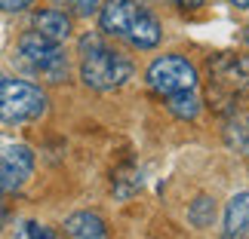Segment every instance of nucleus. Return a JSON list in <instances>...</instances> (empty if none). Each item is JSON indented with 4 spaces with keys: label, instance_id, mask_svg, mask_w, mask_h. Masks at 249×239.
<instances>
[{
    "label": "nucleus",
    "instance_id": "obj_1",
    "mask_svg": "<svg viewBox=\"0 0 249 239\" xmlns=\"http://www.w3.org/2000/svg\"><path fill=\"white\" fill-rule=\"evenodd\" d=\"M99 28L111 37H123L136 49H154L160 43V22L136 0H105L99 9Z\"/></svg>",
    "mask_w": 249,
    "mask_h": 239
},
{
    "label": "nucleus",
    "instance_id": "obj_2",
    "mask_svg": "<svg viewBox=\"0 0 249 239\" xmlns=\"http://www.w3.org/2000/svg\"><path fill=\"white\" fill-rule=\"evenodd\" d=\"M132 77V62L123 52L105 46L95 34H86L80 40V80L95 92L120 89Z\"/></svg>",
    "mask_w": 249,
    "mask_h": 239
},
{
    "label": "nucleus",
    "instance_id": "obj_3",
    "mask_svg": "<svg viewBox=\"0 0 249 239\" xmlns=\"http://www.w3.org/2000/svg\"><path fill=\"white\" fill-rule=\"evenodd\" d=\"M46 111V92L37 83L3 77L0 74V123L3 126H22Z\"/></svg>",
    "mask_w": 249,
    "mask_h": 239
},
{
    "label": "nucleus",
    "instance_id": "obj_4",
    "mask_svg": "<svg viewBox=\"0 0 249 239\" xmlns=\"http://www.w3.org/2000/svg\"><path fill=\"white\" fill-rule=\"evenodd\" d=\"M16 55H18V64L28 68L34 77H43L50 83H62L68 77V59H65V52H62V43L46 40V37L37 34V31H28V34L18 37Z\"/></svg>",
    "mask_w": 249,
    "mask_h": 239
},
{
    "label": "nucleus",
    "instance_id": "obj_5",
    "mask_svg": "<svg viewBox=\"0 0 249 239\" xmlns=\"http://www.w3.org/2000/svg\"><path fill=\"white\" fill-rule=\"evenodd\" d=\"M209 74V101H215L218 108L231 104L234 95L249 89V59L234 52H218L206 64Z\"/></svg>",
    "mask_w": 249,
    "mask_h": 239
},
{
    "label": "nucleus",
    "instance_id": "obj_6",
    "mask_svg": "<svg viewBox=\"0 0 249 239\" xmlns=\"http://www.w3.org/2000/svg\"><path fill=\"white\" fill-rule=\"evenodd\" d=\"M145 80H148V86L157 95H163V98H166V95L194 89L200 77H197V68L188 59H181V55H160V59L151 62Z\"/></svg>",
    "mask_w": 249,
    "mask_h": 239
},
{
    "label": "nucleus",
    "instance_id": "obj_7",
    "mask_svg": "<svg viewBox=\"0 0 249 239\" xmlns=\"http://www.w3.org/2000/svg\"><path fill=\"white\" fill-rule=\"evenodd\" d=\"M34 175V150L28 144H6L0 150V193H16Z\"/></svg>",
    "mask_w": 249,
    "mask_h": 239
},
{
    "label": "nucleus",
    "instance_id": "obj_8",
    "mask_svg": "<svg viewBox=\"0 0 249 239\" xmlns=\"http://www.w3.org/2000/svg\"><path fill=\"white\" fill-rule=\"evenodd\" d=\"M222 236L225 239H246L249 236V190L231 196V203H228V208H225Z\"/></svg>",
    "mask_w": 249,
    "mask_h": 239
},
{
    "label": "nucleus",
    "instance_id": "obj_9",
    "mask_svg": "<svg viewBox=\"0 0 249 239\" xmlns=\"http://www.w3.org/2000/svg\"><path fill=\"white\" fill-rule=\"evenodd\" d=\"M34 31L43 34L53 43H65L71 37V18L62 9H37L34 13Z\"/></svg>",
    "mask_w": 249,
    "mask_h": 239
},
{
    "label": "nucleus",
    "instance_id": "obj_10",
    "mask_svg": "<svg viewBox=\"0 0 249 239\" xmlns=\"http://www.w3.org/2000/svg\"><path fill=\"white\" fill-rule=\"evenodd\" d=\"M65 233L71 239H108V227L95 212H74L65 221Z\"/></svg>",
    "mask_w": 249,
    "mask_h": 239
},
{
    "label": "nucleus",
    "instance_id": "obj_11",
    "mask_svg": "<svg viewBox=\"0 0 249 239\" xmlns=\"http://www.w3.org/2000/svg\"><path fill=\"white\" fill-rule=\"evenodd\" d=\"M225 138L237 154L249 157V113H231V120L225 123Z\"/></svg>",
    "mask_w": 249,
    "mask_h": 239
},
{
    "label": "nucleus",
    "instance_id": "obj_12",
    "mask_svg": "<svg viewBox=\"0 0 249 239\" xmlns=\"http://www.w3.org/2000/svg\"><path fill=\"white\" fill-rule=\"evenodd\" d=\"M166 111L178 120H197L200 113V98L194 89H185V92H176V95H166Z\"/></svg>",
    "mask_w": 249,
    "mask_h": 239
},
{
    "label": "nucleus",
    "instance_id": "obj_13",
    "mask_svg": "<svg viewBox=\"0 0 249 239\" xmlns=\"http://www.w3.org/2000/svg\"><path fill=\"white\" fill-rule=\"evenodd\" d=\"M188 221H191V227H197V230L213 227V221H215V199L213 196H197L194 203L188 206Z\"/></svg>",
    "mask_w": 249,
    "mask_h": 239
},
{
    "label": "nucleus",
    "instance_id": "obj_14",
    "mask_svg": "<svg viewBox=\"0 0 249 239\" xmlns=\"http://www.w3.org/2000/svg\"><path fill=\"white\" fill-rule=\"evenodd\" d=\"M34 0H0V9L3 13H22V9H28Z\"/></svg>",
    "mask_w": 249,
    "mask_h": 239
},
{
    "label": "nucleus",
    "instance_id": "obj_15",
    "mask_svg": "<svg viewBox=\"0 0 249 239\" xmlns=\"http://www.w3.org/2000/svg\"><path fill=\"white\" fill-rule=\"evenodd\" d=\"M71 6L77 9V16H89V13H95V9H99V0H74Z\"/></svg>",
    "mask_w": 249,
    "mask_h": 239
},
{
    "label": "nucleus",
    "instance_id": "obj_16",
    "mask_svg": "<svg viewBox=\"0 0 249 239\" xmlns=\"http://www.w3.org/2000/svg\"><path fill=\"white\" fill-rule=\"evenodd\" d=\"M28 239H55V236L43 224H28Z\"/></svg>",
    "mask_w": 249,
    "mask_h": 239
},
{
    "label": "nucleus",
    "instance_id": "obj_17",
    "mask_svg": "<svg viewBox=\"0 0 249 239\" xmlns=\"http://www.w3.org/2000/svg\"><path fill=\"white\" fill-rule=\"evenodd\" d=\"M176 3L181 9H200V6H203V0H176Z\"/></svg>",
    "mask_w": 249,
    "mask_h": 239
},
{
    "label": "nucleus",
    "instance_id": "obj_18",
    "mask_svg": "<svg viewBox=\"0 0 249 239\" xmlns=\"http://www.w3.org/2000/svg\"><path fill=\"white\" fill-rule=\"evenodd\" d=\"M231 3H234V6H240V9H246V6H249V0H231Z\"/></svg>",
    "mask_w": 249,
    "mask_h": 239
},
{
    "label": "nucleus",
    "instance_id": "obj_19",
    "mask_svg": "<svg viewBox=\"0 0 249 239\" xmlns=\"http://www.w3.org/2000/svg\"><path fill=\"white\" fill-rule=\"evenodd\" d=\"M53 3H59V6H65V3H74V0H53Z\"/></svg>",
    "mask_w": 249,
    "mask_h": 239
},
{
    "label": "nucleus",
    "instance_id": "obj_20",
    "mask_svg": "<svg viewBox=\"0 0 249 239\" xmlns=\"http://www.w3.org/2000/svg\"><path fill=\"white\" fill-rule=\"evenodd\" d=\"M0 221H3V203H0Z\"/></svg>",
    "mask_w": 249,
    "mask_h": 239
},
{
    "label": "nucleus",
    "instance_id": "obj_21",
    "mask_svg": "<svg viewBox=\"0 0 249 239\" xmlns=\"http://www.w3.org/2000/svg\"><path fill=\"white\" fill-rule=\"evenodd\" d=\"M246 43H249V25H246Z\"/></svg>",
    "mask_w": 249,
    "mask_h": 239
}]
</instances>
